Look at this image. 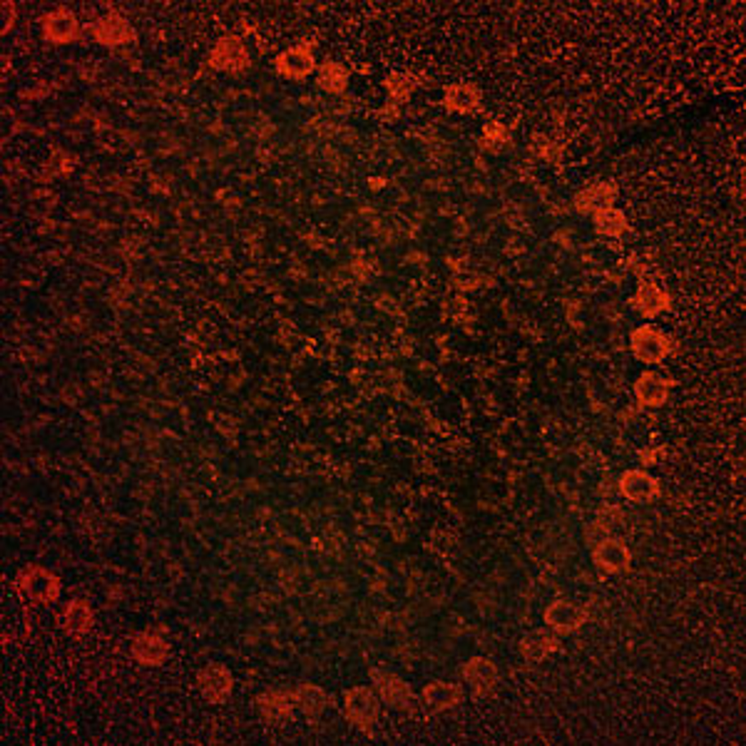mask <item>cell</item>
<instances>
[{"label":"cell","mask_w":746,"mask_h":746,"mask_svg":"<svg viewBox=\"0 0 746 746\" xmlns=\"http://www.w3.org/2000/svg\"><path fill=\"white\" fill-rule=\"evenodd\" d=\"M135 657L145 662V665H160L164 657H167V644H164L157 634L152 632H145L137 637L135 642Z\"/></svg>","instance_id":"obj_17"},{"label":"cell","mask_w":746,"mask_h":746,"mask_svg":"<svg viewBox=\"0 0 746 746\" xmlns=\"http://www.w3.org/2000/svg\"><path fill=\"white\" fill-rule=\"evenodd\" d=\"M593 560L600 570L605 572H627L632 568V552L630 548L618 540V537H605L602 543H597L595 550H593Z\"/></svg>","instance_id":"obj_4"},{"label":"cell","mask_w":746,"mask_h":746,"mask_svg":"<svg viewBox=\"0 0 746 746\" xmlns=\"http://www.w3.org/2000/svg\"><path fill=\"white\" fill-rule=\"evenodd\" d=\"M593 222H595L597 234H602V236H619V234L627 229L625 214L619 210H615V207L593 214Z\"/></svg>","instance_id":"obj_20"},{"label":"cell","mask_w":746,"mask_h":746,"mask_svg":"<svg viewBox=\"0 0 746 746\" xmlns=\"http://www.w3.org/2000/svg\"><path fill=\"white\" fill-rule=\"evenodd\" d=\"M463 700V689L448 682H433L420 692V704L428 711H445L458 707Z\"/></svg>","instance_id":"obj_11"},{"label":"cell","mask_w":746,"mask_h":746,"mask_svg":"<svg viewBox=\"0 0 746 746\" xmlns=\"http://www.w3.org/2000/svg\"><path fill=\"white\" fill-rule=\"evenodd\" d=\"M615 199H618V185L602 182V185L583 189L575 197V210L583 211V214H597V211L609 210L615 204Z\"/></svg>","instance_id":"obj_10"},{"label":"cell","mask_w":746,"mask_h":746,"mask_svg":"<svg viewBox=\"0 0 746 746\" xmlns=\"http://www.w3.org/2000/svg\"><path fill=\"white\" fill-rule=\"evenodd\" d=\"M371 679L378 694L384 697V701H388L391 707H396L401 711H416V700H413V692L409 689V684L396 675H384L378 669H371Z\"/></svg>","instance_id":"obj_3"},{"label":"cell","mask_w":746,"mask_h":746,"mask_svg":"<svg viewBox=\"0 0 746 746\" xmlns=\"http://www.w3.org/2000/svg\"><path fill=\"white\" fill-rule=\"evenodd\" d=\"M463 679L470 684V689L476 694H488L490 689L495 687V682H498V669H495V665L490 659L476 657V659H470L463 667Z\"/></svg>","instance_id":"obj_14"},{"label":"cell","mask_w":746,"mask_h":746,"mask_svg":"<svg viewBox=\"0 0 746 746\" xmlns=\"http://www.w3.org/2000/svg\"><path fill=\"white\" fill-rule=\"evenodd\" d=\"M632 309H637L642 316L652 319V316H659L662 311H667L672 306V299L667 296L657 284L652 281H640L637 286V294L630 299Z\"/></svg>","instance_id":"obj_8"},{"label":"cell","mask_w":746,"mask_h":746,"mask_svg":"<svg viewBox=\"0 0 746 746\" xmlns=\"http://www.w3.org/2000/svg\"><path fill=\"white\" fill-rule=\"evenodd\" d=\"M587 622V612H584L580 605H572V602H565V600H558L545 609V625L552 627L560 634H568V632H577Z\"/></svg>","instance_id":"obj_5"},{"label":"cell","mask_w":746,"mask_h":746,"mask_svg":"<svg viewBox=\"0 0 746 746\" xmlns=\"http://www.w3.org/2000/svg\"><path fill=\"white\" fill-rule=\"evenodd\" d=\"M346 72L341 70L338 65H334V62H327L324 68H321V75H319V85L324 87V90H328V93H341L344 87H346Z\"/></svg>","instance_id":"obj_22"},{"label":"cell","mask_w":746,"mask_h":746,"mask_svg":"<svg viewBox=\"0 0 746 746\" xmlns=\"http://www.w3.org/2000/svg\"><path fill=\"white\" fill-rule=\"evenodd\" d=\"M669 388H672V381H669V378H662V376H657V373L647 371L642 373L640 378L634 381V396H637V401H640L642 406L657 409V406H662L667 401Z\"/></svg>","instance_id":"obj_9"},{"label":"cell","mask_w":746,"mask_h":746,"mask_svg":"<svg viewBox=\"0 0 746 746\" xmlns=\"http://www.w3.org/2000/svg\"><path fill=\"white\" fill-rule=\"evenodd\" d=\"M257 704H259V711H261V717L274 724L292 719L294 707H296V701H294V692H267V694H261V697H259Z\"/></svg>","instance_id":"obj_13"},{"label":"cell","mask_w":746,"mask_h":746,"mask_svg":"<svg viewBox=\"0 0 746 746\" xmlns=\"http://www.w3.org/2000/svg\"><path fill=\"white\" fill-rule=\"evenodd\" d=\"M560 647L558 637L552 634V632H543V630H535L530 632V634H525V640L520 642V652H523L525 659H530V662H540V659H545L550 652H555Z\"/></svg>","instance_id":"obj_16"},{"label":"cell","mask_w":746,"mask_h":746,"mask_svg":"<svg viewBox=\"0 0 746 746\" xmlns=\"http://www.w3.org/2000/svg\"><path fill=\"white\" fill-rule=\"evenodd\" d=\"M211 65L220 70H239L246 65V50L239 37H224L211 53Z\"/></svg>","instance_id":"obj_15"},{"label":"cell","mask_w":746,"mask_h":746,"mask_svg":"<svg viewBox=\"0 0 746 746\" xmlns=\"http://www.w3.org/2000/svg\"><path fill=\"white\" fill-rule=\"evenodd\" d=\"M294 701H296V707L303 711V714H321V711L327 709V692L321 687H316V684H302V687H296V692H294Z\"/></svg>","instance_id":"obj_18"},{"label":"cell","mask_w":746,"mask_h":746,"mask_svg":"<svg viewBox=\"0 0 746 746\" xmlns=\"http://www.w3.org/2000/svg\"><path fill=\"white\" fill-rule=\"evenodd\" d=\"M632 353L642 363H662L672 353V341L654 327H640L632 331Z\"/></svg>","instance_id":"obj_1"},{"label":"cell","mask_w":746,"mask_h":746,"mask_svg":"<svg viewBox=\"0 0 746 746\" xmlns=\"http://www.w3.org/2000/svg\"><path fill=\"white\" fill-rule=\"evenodd\" d=\"M199 692L202 697L210 701H224L232 692V675L222 665H210L199 672Z\"/></svg>","instance_id":"obj_7"},{"label":"cell","mask_w":746,"mask_h":746,"mask_svg":"<svg viewBox=\"0 0 746 746\" xmlns=\"http://www.w3.org/2000/svg\"><path fill=\"white\" fill-rule=\"evenodd\" d=\"M344 709H346V717H349L351 724H356L361 729H371L373 724L378 722L381 704H378V697L373 694V689L356 687L346 692Z\"/></svg>","instance_id":"obj_2"},{"label":"cell","mask_w":746,"mask_h":746,"mask_svg":"<svg viewBox=\"0 0 746 746\" xmlns=\"http://www.w3.org/2000/svg\"><path fill=\"white\" fill-rule=\"evenodd\" d=\"M619 493L632 502H652L659 495V480L644 470H627L619 478Z\"/></svg>","instance_id":"obj_6"},{"label":"cell","mask_w":746,"mask_h":746,"mask_svg":"<svg viewBox=\"0 0 746 746\" xmlns=\"http://www.w3.org/2000/svg\"><path fill=\"white\" fill-rule=\"evenodd\" d=\"M480 103V95L476 87L470 85H458V87H451L448 95H445V107L448 110H455V112H470L473 107Z\"/></svg>","instance_id":"obj_19"},{"label":"cell","mask_w":746,"mask_h":746,"mask_svg":"<svg viewBox=\"0 0 746 746\" xmlns=\"http://www.w3.org/2000/svg\"><path fill=\"white\" fill-rule=\"evenodd\" d=\"M46 33L47 37L62 43V40H70V37L78 33V23L72 21L68 12H53V15H47Z\"/></svg>","instance_id":"obj_21"},{"label":"cell","mask_w":746,"mask_h":746,"mask_svg":"<svg viewBox=\"0 0 746 746\" xmlns=\"http://www.w3.org/2000/svg\"><path fill=\"white\" fill-rule=\"evenodd\" d=\"M314 55L309 47H289L284 50L279 58H277V70L284 75V78H296V80H303L306 75L314 72Z\"/></svg>","instance_id":"obj_12"}]
</instances>
